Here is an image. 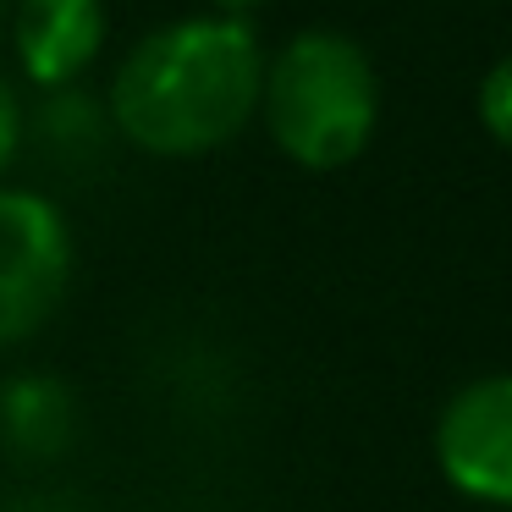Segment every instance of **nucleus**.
<instances>
[{"mask_svg": "<svg viewBox=\"0 0 512 512\" xmlns=\"http://www.w3.org/2000/svg\"><path fill=\"white\" fill-rule=\"evenodd\" d=\"M0 17H6V0H0Z\"/></svg>", "mask_w": 512, "mask_h": 512, "instance_id": "9d476101", "label": "nucleus"}, {"mask_svg": "<svg viewBox=\"0 0 512 512\" xmlns=\"http://www.w3.org/2000/svg\"><path fill=\"white\" fill-rule=\"evenodd\" d=\"M215 6H221V17H243V12H254L259 0H215Z\"/></svg>", "mask_w": 512, "mask_h": 512, "instance_id": "1a4fd4ad", "label": "nucleus"}, {"mask_svg": "<svg viewBox=\"0 0 512 512\" xmlns=\"http://www.w3.org/2000/svg\"><path fill=\"white\" fill-rule=\"evenodd\" d=\"M72 259V226L56 199L0 188V347H17L50 325L72 287Z\"/></svg>", "mask_w": 512, "mask_h": 512, "instance_id": "7ed1b4c3", "label": "nucleus"}, {"mask_svg": "<svg viewBox=\"0 0 512 512\" xmlns=\"http://www.w3.org/2000/svg\"><path fill=\"white\" fill-rule=\"evenodd\" d=\"M479 127L496 138L501 149H512V56L496 61L479 83Z\"/></svg>", "mask_w": 512, "mask_h": 512, "instance_id": "0eeeda50", "label": "nucleus"}, {"mask_svg": "<svg viewBox=\"0 0 512 512\" xmlns=\"http://www.w3.org/2000/svg\"><path fill=\"white\" fill-rule=\"evenodd\" d=\"M0 435L23 457H61L78 435V397L50 375H17L0 391Z\"/></svg>", "mask_w": 512, "mask_h": 512, "instance_id": "423d86ee", "label": "nucleus"}, {"mask_svg": "<svg viewBox=\"0 0 512 512\" xmlns=\"http://www.w3.org/2000/svg\"><path fill=\"white\" fill-rule=\"evenodd\" d=\"M12 39H17V67L39 89H67L100 56L105 6L100 0H17Z\"/></svg>", "mask_w": 512, "mask_h": 512, "instance_id": "39448f33", "label": "nucleus"}, {"mask_svg": "<svg viewBox=\"0 0 512 512\" xmlns=\"http://www.w3.org/2000/svg\"><path fill=\"white\" fill-rule=\"evenodd\" d=\"M430 446L435 468L457 496L512 512V369L452 391Z\"/></svg>", "mask_w": 512, "mask_h": 512, "instance_id": "20e7f679", "label": "nucleus"}, {"mask_svg": "<svg viewBox=\"0 0 512 512\" xmlns=\"http://www.w3.org/2000/svg\"><path fill=\"white\" fill-rule=\"evenodd\" d=\"M17 144H23V105H17L12 83L0 78V171L12 166Z\"/></svg>", "mask_w": 512, "mask_h": 512, "instance_id": "6e6552de", "label": "nucleus"}, {"mask_svg": "<svg viewBox=\"0 0 512 512\" xmlns=\"http://www.w3.org/2000/svg\"><path fill=\"white\" fill-rule=\"evenodd\" d=\"M265 50L243 17H182L138 39L111 78V122L133 149L193 160L232 144L259 111Z\"/></svg>", "mask_w": 512, "mask_h": 512, "instance_id": "f257e3e1", "label": "nucleus"}, {"mask_svg": "<svg viewBox=\"0 0 512 512\" xmlns=\"http://www.w3.org/2000/svg\"><path fill=\"white\" fill-rule=\"evenodd\" d=\"M259 111L276 149L303 171H342L369 149L380 122V78L364 45L331 28L292 34L265 61Z\"/></svg>", "mask_w": 512, "mask_h": 512, "instance_id": "f03ea898", "label": "nucleus"}]
</instances>
